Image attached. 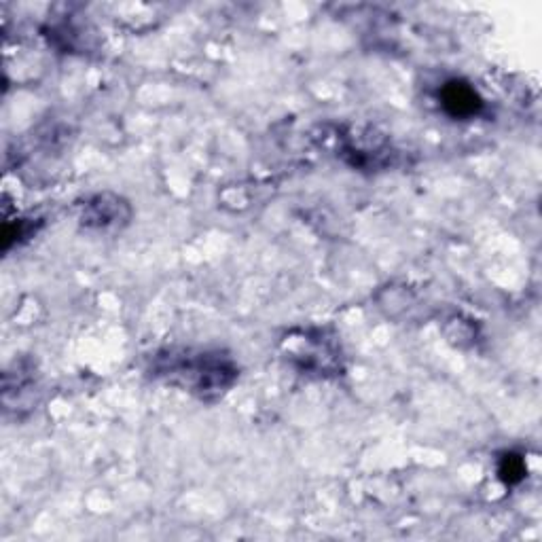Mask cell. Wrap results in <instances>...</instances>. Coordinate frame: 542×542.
Returning a JSON list of instances; mask_svg holds the SVG:
<instances>
[{
    "label": "cell",
    "instance_id": "3957f363",
    "mask_svg": "<svg viewBox=\"0 0 542 542\" xmlns=\"http://www.w3.org/2000/svg\"><path fill=\"white\" fill-rule=\"evenodd\" d=\"M130 219V208L119 197L113 195H98L92 202H87L81 214V221L87 227H108Z\"/></svg>",
    "mask_w": 542,
    "mask_h": 542
},
{
    "label": "cell",
    "instance_id": "277c9868",
    "mask_svg": "<svg viewBox=\"0 0 542 542\" xmlns=\"http://www.w3.org/2000/svg\"><path fill=\"white\" fill-rule=\"evenodd\" d=\"M498 475L507 485H515L526 477V462L519 454H504L498 466Z\"/></svg>",
    "mask_w": 542,
    "mask_h": 542
},
{
    "label": "cell",
    "instance_id": "7a4b0ae2",
    "mask_svg": "<svg viewBox=\"0 0 542 542\" xmlns=\"http://www.w3.org/2000/svg\"><path fill=\"white\" fill-rule=\"evenodd\" d=\"M439 98H441L445 113L454 119L477 117L483 108V100L477 94V89L458 79L445 83Z\"/></svg>",
    "mask_w": 542,
    "mask_h": 542
},
{
    "label": "cell",
    "instance_id": "6da1fadb",
    "mask_svg": "<svg viewBox=\"0 0 542 542\" xmlns=\"http://www.w3.org/2000/svg\"><path fill=\"white\" fill-rule=\"evenodd\" d=\"M157 371L206 401L219 399L238 377L231 360L208 352H168V356H159Z\"/></svg>",
    "mask_w": 542,
    "mask_h": 542
}]
</instances>
